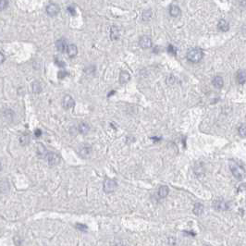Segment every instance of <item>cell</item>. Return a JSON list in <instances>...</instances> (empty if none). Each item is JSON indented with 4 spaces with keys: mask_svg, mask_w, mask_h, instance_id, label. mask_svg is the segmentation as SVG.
I'll list each match as a JSON object with an SVG mask.
<instances>
[{
    "mask_svg": "<svg viewBox=\"0 0 246 246\" xmlns=\"http://www.w3.org/2000/svg\"><path fill=\"white\" fill-rule=\"evenodd\" d=\"M117 187V181L111 179H105L104 181V191L105 194H110V192L115 191Z\"/></svg>",
    "mask_w": 246,
    "mask_h": 246,
    "instance_id": "3957f363",
    "label": "cell"
},
{
    "mask_svg": "<svg viewBox=\"0 0 246 246\" xmlns=\"http://www.w3.org/2000/svg\"><path fill=\"white\" fill-rule=\"evenodd\" d=\"M218 28L221 31H228L229 29H230V24L227 20L225 19H220L218 21Z\"/></svg>",
    "mask_w": 246,
    "mask_h": 246,
    "instance_id": "e0dca14e",
    "label": "cell"
},
{
    "mask_svg": "<svg viewBox=\"0 0 246 246\" xmlns=\"http://www.w3.org/2000/svg\"><path fill=\"white\" fill-rule=\"evenodd\" d=\"M110 39L112 41L120 39V30L117 26H111L110 28Z\"/></svg>",
    "mask_w": 246,
    "mask_h": 246,
    "instance_id": "5bb4252c",
    "label": "cell"
},
{
    "mask_svg": "<svg viewBox=\"0 0 246 246\" xmlns=\"http://www.w3.org/2000/svg\"><path fill=\"white\" fill-rule=\"evenodd\" d=\"M139 45H140V46L144 49H148V48L152 47L153 43H152V40L150 37L144 35L140 38V40H139Z\"/></svg>",
    "mask_w": 246,
    "mask_h": 246,
    "instance_id": "8992f818",
    "label": "cell"
},
{
    "mask_svg": "<svg viewBox=\"0 0 246 246\" xmlns=\"http://www.w3.org/2000/svg\"><path fill=\"white\" fill-rule=\"evenodd\" d=\"M230 170H231L233 176L237 179L242 180V179H244V177H245V169L241 164L235 162V161H230Z\"/></svg>",
    "mask_w": 246,
    "mask_h": 246,
    "instance_id": "6da1fadb",
    "label": "cell"
},
{
    "mask_svg": "<svg viewBox=\"0 0 246 246\" xmlns=\"http://www.w3.org/2000/svg\"><path fill=\"white\" fill-rule=\"evenodd\" d=\"M69 74H68V72H66V71H59L58 72V79H63V78H65L66 76H68Z\"/></svg>",
    "mask_w": 246,
    "mask_h": 246,
    "instance_id": "f1b7e54d",
    "label": "cell"
},
{
    "mask_svg": "<svg viewBox=\"0 0 246 246\" xmlns=\"http://www.w3.org/2000/svg\"><path fill=\"white\" fill-rule=\"evenodd\" d=\"M67 10H68V12H69L71 16H75V15H76V10H75V7H74L69 6L68 8H67Z\"/></svg>",
    "mask_w": 246,
    "mask_h": 246,
    "instance_id": "4316f807",
    "label": "cell"
},
{
    "mask_svg": "<svg viewBox=\"0 0 246 246\" xmlns=\"http://www.w3.org/2000/svg\"><path fill=\"white\" fill-rule=\"evenodd\" d=\"M56 48L59 51V52H65L67 51L68 48V45H67V41L65 39H59L56 42Z\"/></svg>",
    "mask_w": 246,
    "mask_h": 246,
    "instance_id": "30bf717a",
    "label": "cell"
},
{
    "mask_svg": "<svg viewBox=\"0 0 246 246\" xmlns=\"http://www.w3.org/2000/svg\"><path fill=\"white\" fill-rule=\"evenodd\" d=\"M168 192H169V189L167 186L166 185H162V186H160L159 189H158V191H157V194L160 198H166L168 194Z\"/></svg>",
    "mask_w": 246,
    "mask_h": 246,
    "instance_id": "9a60e30c",
    "label": "cell"
},
{
    "mask_svg": "<svg viewBox=\"0 0 246 246\" xmlns=\"http://www.w3.org/2000/svg\"><path fill=\"white\" fill-rule=\"evenodd\" d=\"M46 159H47V162H48V165L50 167H54L56 165H58L60 161V157L58 154L56 153H48L47 156H46Z\"/></svg>",
    "mask_w": 246,
    "mask_h": 246,
    "instance_id": "277c9868",
    "label": "cell"
},
{
    "mask_svg": "<svg viewBox=\"0 0 246 246\" xmlns=\"http://www.w3.org/2000/svg\"><path fill=\"white\" fill-rule=\"evenodd\" d=\"M37 154L42 158H46V156L48 155V152H47L46 148L45 147L44 144H37Z\"/></svg>",
    "mask_w": 246,
    "mask_h": 246,
    "instance_id": "4fadbf2b",
    "label": "cell"
},
{
    "mask_svg": "<svg viewBox=\"0 0 246 246\" xmlns=\"http://www.w3.org/2000/svg\"><path fill=\"white\" fill-rule=\"evenodd\" d=\"M236 79H237L238 83L243 84V83L246 82V71H245V70H239V71L237 72V77H236Z\"/></svg>",
    "mask_w": 246,
    "mask_h": 246,
    "instance_id": "ac0fdd59",
    "label": "cell"
},
{
    "mask_svg": "<svg viewBox=\"0 0 246 246\" xmlns=\"http://www.w3.org/2000/svg\"><path fill=\"white\" fill-rule=\"evenodd\" d=\"M55 63L57 64V65H58V67H64L65 66V63H64L63 61H61V60H58V58H56L55 59Z\"/></svg>",
    "mask_w": 246,
    "mask_h": 246,
    "instance_id": "4dcf8cb0",
    "label": "cell"
},
{
    "mask_svg": "<svg viewBox=\"0 0 246 246\" xmlns=\"http://www.w3.org/2000/svg\"><path fill=\"white\" fill-rule=\"evenodd\" d=\"M31 87H33V92L34 93H40L41 91H42V86H41V84L39 82L37 81H34L33 82V84H31Z\"/></svg>",
    "mask_w": 246,
    "mask_h": 246,
    "instance_id": "603a6c76",
    "label": "cell"
},
{
    "mask_svg": "<svg viewBox=\"0 0 246 246\" xmlns=\"http://www.w3.org/2000/svg\"><path fill=\"white\" fill-rule=\"evenodd\" d=\"M76 228L80 230H82V231H86L87 230V226L86 225H83V224H80L78 223L76 225Z\"/></svg>",
    "mask_w": 246,
    "mask_h": 246,
    "instance_id": "83f0119b",
    "label": "cell"
},
{
    "mask_svg": "<svg viewBox=\"0 0 246 246\" xmlns=\"http://www.w3.org/2000/svg\"><path fill=\"white\" fill-rule=\"evenodd\" d=\"M35 135H36V137H39V136H41L42 135V131L41 130H36L35 131Z\"/></svg>",
    "mask_w": 246,
    "mask_h": 246,
    "instance_id": "d6a6232c",
    "label": "cell"
},
{
    "mask_svg": "<svg viewBox=\"0 0 246 246\" xmlns=\"http://www.w3.org/2000/svg\"><path fill=\"white\" fill-rule=\"evenodd\" d=\"M7 5H8V2L7 1H6V0H2L1 1V5H0V8H1V10H3V9H5L7 7Z\"/></svg>",
    "mask_w": 246,
    "mask_h": 246,
    "instance_id": "f546056e",
    "label": "cell"
},
{
    "mask_svg": "<svg viewBox=\"0 0 246 246\" xmlns=\"http://www.w3.org/2000/svg\"><path fill=\"white\" fill-rule=\"evenodd\" d=\"M92 152V148L89 144H82V146H80V150H79V154L82 157L86 158L90 156Z\"/></svg>",
    "mask_w": 246,
    "mask_h": 246,
    "instance_id": "9c48e42d",
    "label": "cell"
},
{
    "mask_svg": "<svg viewBox=\"0 0 246 246\" xmlns=\"http://www.w3.org/2000/svg\"><path fill=\"white\" fill-rule=\"evenodd\" d=\"M153 17V11L151 9H146L143 12L142 14V18H143V20L144 21H148L150 20V19Z\"/></svg>",
    "mask_w": 246,
    "mask_h": 246,
    "instance_id": "7402d4cb",
    "label": "cell"
},
{
    "mask_svg": "<svg viewBox=\"0 0 246 246\" xmlns=\"http://www.w3.org/2000/svg\"><path fill=\"white\" fill-rule=\"evenodd\" d=\"M88 72H89V73H94V72H95V67H94V66H90V67H89V70H88V71H87V74H88Z\"/></svg>",
    "mask_w": 246,
    "mask_h": 246,
    "instance_id": "1f68e13d",
    "label": "cell"
},
{
    "mask_svg": "<svg viewBox=\"0 0 246 246\" xmlns=\"http://www.w3.org/2000/svg\"><path fill=\"white\" fill-rule=\"evenodd\" d=\"M167 52L169 53V54L173 55V56H176V55H177V49H176L172 45H169V46H167Z\"/></svg>",
    "mask_w": 246,
    "mask_h": 246,
    "instance_id": "484cf974",
    "label": "cell"
},
{
    "mask_svg": "<svg viewBox=\"0 0 246 246\" xmlns=\"http://www.w3.org/2000/svg\"><path fill=\"white\" fill-rule=\"evenodd\" d=\"M203 212H204V206H203L202 204H200V203L195 204L194 206V213L195 214V215L200 216L203 214Z\"/></svg>",
    "mask_w": 246,
    "mask_h": 246,
    "instance_id": "44dd1931",
    "label": "cell"
},
{
    "mask_svg": "<svg viewBox=\"0 0 246 246\" xmlns=\"http://www.w3.org/2000/svg\"><path fill=\"white\" fill-rule=\"evenodd\" d=\"M0 55H1V63H3L5 60V56L3 54V52H0Z\"/></svg>",
    "mask_w": 246,
    "mask_h": 246,
    "instance_id": "836d02e7",
    "label": "cell"
},
{
    "mask_svg": "<svg viewBox=\"0 0 246 246\" xmlns=\"http://www.w3.org/2000/svg\"><path fill=\"white\" fill-rule=\"evenodd\" d=\"M130 80H131V76L129 73L127 71H124V70L120 71V84H125Z\"/></svg>",
    "mask_w": 246,
    "mask_h": 246,
    "instance_id": "2e32d148",
    "label": "cell"
},
{
    "mask_svg": "<svg viewBox=\"0 0 246 246\" xmlns=\"http://www.w3.org/2000/svg\"><path fill=\"white\" fill-rule=\"evenodd\" d=\"M212 83H213V85H214V86H215L216 88L220 89V88H222V87H223V84H224L223 78H222V77H220V76H216L215 78L213 79Z\"/></svg>",
    "mask_w": 246,
    "mask_h": 246,
    "instance_id": "d6986e66",
    "label": "cell"
},
{
    "mask_svg": "<svg viewBox=\"0 0 246 246\" xmlns=\"http://www.w3.org/2000/svg\"><path fill=\"white\" fill-rule=\"evenodd\" d=\"M67 54L70 58H75L78 54V48L75 45H69L68 46V48H67Z\"/></svg>",
    "mask_w": 246,
    "mask_h": 246,
    "instance_id": "7c38bea8",
    "label": "cell"
},
{
    "mask_svg": "<svg viewBox=\"0 0 246 246\" xmlns=\"http://www.w3.org/2000/svg\"><path fill=\"white\" fill-rule=\"evenodd\" d=\"M116 246H120V245H117V244ZM121 246H126V245H124V244H121Z\"/></svg>",
    "mask_w": 246,
    "mask_h": 246,
    "instance_id": "e575fe53",
    "label": "cell"
},
{
    "mask_svg": "<svg viewBox=\"0 0 246 246\" xmlns=\"http://www.w3.org/2000/svg\"><path fill=\"white\" fill-rule=\"evenodd\" d=\"M74 105H75V102H74L73 98L71 97L70 95L67 94L63 97L62 100V106L64 109H70L71 108H73Z\"/></svg>",
    "mask_w": 246,
    "mask_h": 246,
    "instance_id": "5b68a950",
    "label": "cell"
},
{
    "mask_svg": "<svg viewBox=\"0 0 246 246\" xmlns=\"http://www.w3.org/2000/svg\"><path fill=\"white\" fill-rule=\"evenodd\" d=\"M213 206L218 211H225V210L229 209L228 203L225 202L224 200H216L213 203Z\"/></svg>",
    "mask_w": 246,
    "mask_h": 246,
    "instance_id": "ba28073f",
    "label": "cell"
},
{
    "mask_svg": "<svg viewBox=\"0 0 246 246\" xmlns=\"http://www.w3.org/2000/svg\"><path fill=\"white\" fill-rule=\"evenodd\" d=\"M19 143H20L21 145H27L30 143V136L27 135V134L22 135L19 138Z\"/></svg>",
    "mask_w": 246,
    "mask_h": 246,
    "instance_id": "cb8c5ba5",
    "label": "cell"
},
{
    "mask_svg": "<svg viewBox=\"0 0 246 246\" xmlns=\"http://www.w3.org/2000/svg\"><path fill=\"white\" fill-rule=\"evenodd\" d=\"M89 131H90V126L87 123L82 122L79 124V132L82 134H86V133H88Z\"/></svg>",
    "mask_w": 246,
    "mask_h": 246,
    "instance_id": "ffe728a7",
    "label": "cell"
},
{
    "mask_svg": "<svg viewBox=\"0 0 246 246\" xmlns=\"http://www.w3.org/2000/svg\"><path fill=\"white\" fill-rule=\"evenodd\" d=\"M204 57V52L200 48H192L187 53V59L192 63H198Z\"/></svg>",
    "mask_w": 246,
    "mask_h": 246,
    "instance_id": "7a4b0ae2",
    "label": "cell"
},
{
    "mask_svg": "<svg viewBox=\"0 0 246 246\" xmlns=\"http://www.w3.org/2000/svg\"><path fill=\"white\" fill-rule=\"evenodd\" d=\"M238 132H239L240 136H242V137H245V136H246V126H245V125H242V126H240V127H239V130H238Z\"/></svg>",
    "mask_w": 246,
    "mask_h": 246,
    "instance_id": "d4e9b609",
    "label": "cell"
},
{
    "mask_svg": "<svg viewBox=\"0 0 246 246\" xmlns=\"http://www.w3.org/2000/svg\"><path fill=\"white\" fill-rule=\"evenodd\" d=\"M203 246H211V245H203Z\"/></svg>",
    "mask_w": 246,
    "mask_h": 246,
    "instance_id": "d590c367",
    "label": "cell"
},
{
    "mask_svg": "<svg viewBox=\"0 0 246 246\" xmlns=\"http://www.w3.org/2000/svg\"><path fill=\"white\" fill-rule=\"evenodd\" d=\"M46 13L51 16V17H54V16H57L59 12V7L55 4V3H50L46 6Z\"/></svg>",
    "mask_w": 246,
    "mask_h": 246,
    "instance_id": "52a82bcc",
    "label": "cell"
},
{
    "mask_svg": "<svg viewBox=\"0 0 246 246\" xmlns=\"http://www.w3.org/2000/svg\"><path fill=\"white\" fill-rule=\"evenodd\" d=\"M180 13H181V10H180V8H179V6L174 5V4L169 6V15L171 17L177 18V17H179L180 15Z\"/></svg>",
    "mask_w": 246,
    "mask_h": 246,
    "instance_id": "8fae6325",
    "label": "cell"
}]
</instances>
